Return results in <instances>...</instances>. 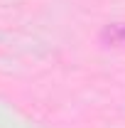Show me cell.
<instances>
[{
  "mask_svg": "<svg viewBox=\"0 0 125 128\" xmlns=\"http://www.w3.org/2000/svg\"><path fill=\"white\" fill-rule=\"evenodd\" d=\"M103 37H110V42H118V40H125V25H110L103 30Z\"/></svg>",
  "mask_w": 125,
  "mask_h": 128,
  "instance_id": "1",
  "label": "cell"
}]
</instances>
